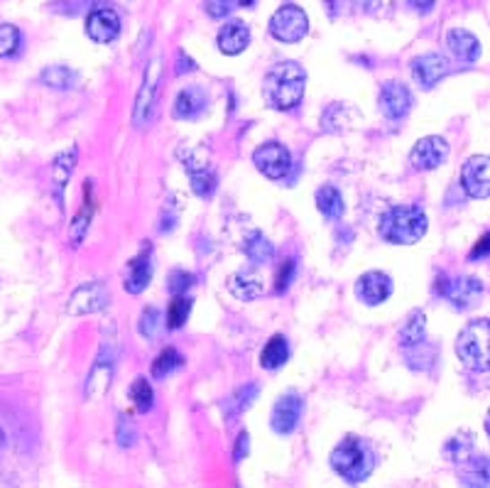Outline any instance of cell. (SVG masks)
Masks as SVG:
<instances>
[{
	"instance_id": "42",
	"label": "cell",
	"mask_w": 490,
	"mask_h": 488,
	"mask_svg": "<svg viewBox=\"0 0 490 488\" xmlns=\"http://www.w3.org/2000/svg\"><path fill=\"white\" fill-rule=\"evenodd\" d=\"M245 454H248V432H241L238 442H236V449H233V457H236V461H241Z\"/></svg>"
},
{
	"instance_id": "26",
	"label": "cell",
	"mask_w": 490,
	"mask_h": 488,
	"mask_svg": "<svg viewBox=\"0 0 490 488\" xmlns=\"http://www.w3.org/2000/svg\"><path fill=\"white\" fill-rule=\"evenodd\" d=\"M243 250H245V256L250 258V263H255V266H265L272 260L275 256V248H272V243H270L260 231H253L245 243H243Z\"/></svg>"
},
{
	"instance_id": "3",
	"label": "cell",
	"mask_w": 490,
	"mask_h": 488,
	"mask_svg": "<svg viewBox=\"0 0 490 488\" xmlns=\"http://www.w3.org/2000/svg\"><path fill=\"white\" fill-rule=\"evenodd\" d=\"M331 466L339 476L351 484H358L370 476V471L375 466V454L368 442H363L358 437H348L333 449Z\"/></svg>"
},
{
	"instance_id": "43",
	"label": "cell",
	"mask_w": 490,
	"mask_h": 488,
	"mask_svg": "<svg viewBox=\"0 0 490 488\" xmlns=\"http://www.w3.org/2000/svg\"><path fill=\"white\" fill-rule=\"evenodd\" d=\"M486 256H488V233H486V236L481 239V243L471 250V260L486 258Z\"/></svg>"
},
{
	"instance_id": "12",
	"label": "cell",
	"mask_w": 490,
	"mask_h": 488,
	"mask_svg": "<svg viewBox=\"0 0 490 488\" xmlns=\"http://www.w3.org/2000/svg\"><path fill=\"white\" fill-rule=\"evenodd\" d=\"M356 295L363 304L368 307H378L392 295V280H390L388 273L383 270H370L365 275L356 283Z\"/></svg>"
},
{
	"instance_id": "13",
	"label": "cell",
	"mask_w": 490,
	"mask_h": 488,
	"mask_svg": "<svg viewBox=\"0 0 490 488\" xmlns=\"http://www.w3.org/2000/svg\"><path fill=\"white\" fill-rule=\"evenodd\" d=\"M86 32L93 42L99 45H108L121 35V18L118 13L111 8H96L86 20Z\"/></svg>"
},
{
	"instance_id": "4",
	"label": "cell",
	"mask_w": 490,
	"mask_h": 488,
	"mask_svg": "<svg viewBox=\"0 0 490 488\" xmlns=\"http://www.w3.org/2000/svg\"><path fill=\"white\" fill-rule=\"evenodd\" d=\"M488 327L490 322L486 317L476 319L456 339V356L466 369L483 370V373L488 370Z\"/></svg>"
},
{
	"instance_id": "8",
	"label": "cell",
	"mask_w": 490,
	"mask_h": 488,
	"mask_svg": "<svg viewBox=\"0 0 490 488\" xmlns=\"http://www.w3.org/2000/svg\"><path fill=\"white\" fill-rule=\"evenodd\" d=\"M461 187L471 199H488L490 192V162L486 155L471 157L461 167Z\"/></svg>"
},
{
	"instance_id": "41",
	"label": "cell",
	"mask_w": 490,
	"mask_h": 488,
	"mask_svg": "<svg viewBox=\"0 0 490 488\" xmlns=\"http://www.w3.org/2000/svg\"><path fill=\"white\" fill-rule=\"evenodd\" d=\"M295 277V260H287L285 266L279 267L278 277H275V292H285L289 283Z\"/></svg>"
},
{
	"instance_id": "6",
	"label": "cell",
	"mask_w": 490,
	"mask_h": 488,
	"mask_svg": "<svg viewBox=\"0 0 490 488\" xmlns=\"http://www.w3.org/2000/svg\"><path fill=\"white\" fill-rule=\"evenodd\" d=\"M442 295H444L453 307L469 309V307H476V304L481 302L483 295H486V285H483L478 277L459 275L451 277V280H444Z\"/></svg>"
},
{
	"instance_id": "1",
	"label": "cell",
	"mask_w": 490,
	"mask_h": 488,
	"mask_svg": "<svg viewBox=\"0 0 490 488\" xmlns=\"http://www.w3.org/2000/svg\"><path fill=\"white\" fill-rule=\"evenodd\" d=\"M306 72L297 62H279L268 72L262 83L265 103L275 111H292L305 99Z\"/></svg>"
},
{
	"instance_id": "38",
	"label": "cell",
	"mask_w": 490,
	"mask_h": 488,
	"mask_svg": "<svg viewBox=\"0 0 490 488\" xmlns=\"http://www.w3.org/2000/svg\"><path fill=\"white\" fill-rule=\"evenodd\" d=\"M192 285H194V275H192V273L175 270V273L169 275V290H172V295H186V290Z\"/></svg>"
},
{
	"instance_id": "10",
	"label": "cell",
	"mask_w": 490,
	"mask_h": 488,
	"mask_svg": "<svg viewBox=\"0 0 490 488\" xmlns=\"http://www.w3.org/2000/svg\"><path fill=\"white\" fill-rule=\"evenodd\" d=\"M380 109L390 120L408 118V113L412 111V92L408 89V83L398 82V79L385 83L380 92Z\"/></svg>"
},
{
	"instance_id": "45",
	"label": "cell",
	"mask_w": 490,
	"mask_h": 488,
	"mask_svg": "<svg viewBox=\"0 0 490 488\" xmlns=\"http://www.w3.org/2000/svg\"><path fill=\"white\" fill-rule=\"evenodd\" d=\"M253 3H255V0H241V5H245V8H250Z\"/></svg>"
},
{
	"instance_id": "44",
	"label": "cell",
	"mask_w": 490,
	"mask_h": 488,
	"mask_svg": "<svg viewBox=\"0 0 490 488\" xmlns=\"http://www.w3.org/2000/svg\"><path fill=\"white\" fill-rule=\"evenodd\" d=\"M409 5H412L415 10H419V13L425 15V13H429V10L434 8L436 0H409Z\"/></svg>"
},
{
	"instance_id": "37",
	"label": "cell",
	"mask_w": 490,
	"mask_h": 488,
	"mask_svg": "<svg viewBox=\"0 0 490 488\" xmlns=\"http://www.w3.org/2000/svg\"><path fill=\"white\" fill-rule=\"evenodd\" d=\"M76 165V148H72V152H66L55 162V175H56V185L62 189V185L66 182V177L72 175V170Z\"/></svg>"
},
{
	"instance_id": "25",
	"label": "cell",
	"mask_w": 490,
	"mask_h": 488,
	"mask_svg": "<svg viewBox=\"0 0 490 488\" xmlns=\"http://www.w3.org/2000/svg\"><path fill=\"white\" fill-rule=\"evenodd\" d=\"M425 332H426V314L422 309H415L409 314L405 327L400 329V344L402 346H419L425 344Z\"/></svg>"
},
{
	"instance_id": "31",
	"label": "cell",
	"mask_w": 490,
	"mask_h": 488,
	"mask_svg": "<svg viewBox=\"0 0 490 488\" xmlns=\"http://www.w3.org/2000/svg\"><path fill=\"white\" fill-rule=\"evenodd\" d=\"M182 366H185L182 353L176 349H165L152 363V378H165L169 373H175L176 369H182Z\"/></svg>"
},
{
	"instance_id": "23",
	"label": "cell",
	"mask_w": 490,
	"mask_h": 488,
	"mask_svg": "<svg viewBox=\"0 0 490 488\" xmlns=\"http://www.w3.org/2000/svg\"><path fill=\"white\" fill-rule=\"evenodd\" d=\"M228 290H231V295H236L238 300L250 302V300H255V297H260V292H262V280H260L258 273H253V270H248V273H236V275L231 277V283H228Z\"/></svg>"
},
{
	"instance_id": "19",
	"label": "cell",
	"mask_w": 490,
	"mask_h": 488,
	"mask_svg": "<svg viewBox=\"0 0 490 488\" xmlns=\"http://www.w3.org/2000/svg\"><path fill=\"white\" fill-rule=\"evenodd\" d=\"M150 277H152V266H150V243H148L138 258L130 260L128 275H125V290H128L130 295H140V292L150 285Z\"/></svg>"
},
{
	"instance_id": "33",
	"label": "cell",
	"mask_w": 490,
	"mask_h": 488,
	"mask_svg": "<svg viewBox=\"0 0 490 488\" xmlns=\"http://www.w3.org/2000/svg\"><path fill=\"white\" fill-rule=\"evenodd\" d=\"M189 312H192V300L185 295L175 297V302L169 304V309H167V327L169 329L185 327L186 319H189Z\"/></svg>"
},
{
	"instance_id": "36",
	"label": "cell",
	"mask_w": 490,
	"mask_h": 488,
	"mask_svg": "<svg viewBox=\"0 0 490 488\" xmlns=\"http://www.w3.org/2000/svg\"><path fill=\"white\" fill-rule=\"evenodd\" d=\"M140 332L145 339H158L159 332V312L155 307H148L145 312H142V319H140Z\"/></svg>"
},
{
	"instance_id": "9",
	"label": "cell",
	"mask_w": 490,
	"mask_h": 488,
	"mask_svg": "<svg viewBox=\"0 0 490 488\" xmlns=\"http://www.w3.org/2000/svg\"><path fill=\"white\" fill-rule=\"evenodd\" d=\"M446 157H449V143L439 135H429V138H422L417 143L412 152H409V162L415 170H422V172H429V170H436L439 165H444Z\"/></svg>"
},
{
	"instance_id": "32",
	"label": "cell",
	"mask_w": 490,
	"mask_h": 488,
	"mask_svg": "<svg viewBox=\"0 0 490 488\" xmlns=\"http://www.w3.org/2000/svg\"><path fill=\"white\" fill-rule=\"evenodd\" d=\"M130 397H133V405L138 407V413H150L155 405V393L152 386L148 383V378H138L133 388H130Z\"/></svg>"
},
{
	"instance_id": "2",
	"label": "cell",
	"mask_w": 490,
	"mask_h": 488,
	"mask_svg": "<svg viewBox=\"0 0 490 488\" xmlns=\"http://www.w3.org/2000/svg\"><path fill=\"white\" fill-rule=\"evenodd\" d=\"M429 229V219L426 214L415 206V204H405V206H395L380 216L378 233L380 239L395 243V246H412L426 236Z\"/></svg>"
},
{
	"instance_id": "16",
	"label": "cell",
	"mask_w": 490,
	"mask_h": 488,
	"mask_svg": "<svg viewBox=\"0 0 490 488\" xmlns=\"http://www.w3.org/2000/svg\"><path fill=\"white\" fill-rule=\"evenodd\" d=\"M412 74H415V82L429 92L449 74V62L442 55L417 57L412 62Z\"/></svg>"
},
{
	"instance_id": "39",
	"label": "cell",
	"mask_w": 490,
	"mask_h": 488,
	"mask_svg": "<svg viewBox=\"0 0 490 488\" xmlns=\"http://www.w3.org/2000/svg\"><path fill=\"white\" fill-rule=\"evenodd\" d=\"M204 8L206 13H209V18L223 20L228 18L233 10H236V3H233V0H206Z\"/></svg>"
},
{
	"instance_id": "27",
	"label": "cell",
	"mask_w": 490,
	"mask_h": 488,
	"mask_svg": "<svg viewBox=\"0 0 490 488\" xmlns=\"http://www.w3.org/2000/svg\"><path fill=\"white\" fill-rule=\"evenodd\" d=\"M316 206H319V212L324 214L326 219H331V222L341 219L343 209H346V206H343L341 192L331 185L322 187V189L316 192Z\"/></svg>"
},
{
	"instance_id": "5",
	"label": "cell",
	"mask_w": 490,
	"mask_h": 488,
	"mask_svg": "<svg viewBox=\"0 0 490 488\" xmlns=\"http://www.w3.org/2000/svg\"><path fill=\"white\" fill-rule=\"evenodd\" d=\"M306 32H309V18L305 10L297 5H282L270 20V35L287 45L305 39Z\"/></svg>"
},
{
	"instance_id": "15",
	"label": "cell",
	"mask_w": 490,
	"mask_h": 488,
	"mask_svg": "<svg viewBox=\"0 0 490 488\" xmlns=\"http://www.w3.org/2000/svg\"><path fill=\"white\" fill-rule=\"evenodd\" d=\"M302 410H305V400L297 393L282 396L272 407V430L278 434H289L299 424Z\"/></svg>"
},
{
	"instance_id": "18",
	"label": "cell",
	"mask_w": 490,
	"mask_h": 488,
	"mask_svg": "<svg viewBox=\"0 0 490 488\" xmlns=\"http://www.w3.org/2000/svg\"><path fill=\"white\" fill-rule=\"evenodd\" d=\"M250 45V30L243 25L241 20H231L226 22L223 30L219 32V49L223 55L236 57L241 55L243 49Z\"/></svg>"
},
{
	"instance_id": "7",
	"label": "cell",
	"mask_w": 490,
	"mask_h": 488,
	"mask_svg": "<svg viewBox=\"0 0 490 488\" xmlns=\"http://www.w3.org/2000/svg\"><path fill=\"white\" fill-rule=\"evenodd\" d=\"M253 162L258 167L262 175L268 179H282L289 175V167H292V157L289 150L279 143H265L253 152Z\"/></svg>"
},
{
	"instance_id": "20",
	"label": "cell",
	"mask_w": 490,
	"mask_h": 488,
	"mask_svg": "<svg viewBox=\"0 0 490 488\" xmlns=\"http://www.w3.org/2000/svg\"><path fill=\"white\" fill-rule=\"evenodd\" d=\"M446 45L461 62H476L481 57V42L469 30L456 28L446 35Z\"/></svg>"
},
{
	"instance_id": "17",
	"label": "cell",
	"mask_w": 490,
	"mask_h": 488,
	"mask_svg": "<svg viewBox=\"0 0 490 488\" xmlns=\"http://www.w3.org/2000/svg\"><path fill=\"white\" fill-rule=\"evenodd\" d=\"M159 74H162V62L159 59H152L148 74H145V83L138 93V103H135V126H142L145 120H150L152 116V106H155V93H158L159 86Z\"/></svg>"
},
{
	"instance_id": "14",
	"label": "cell",
	"mask_w": 490,
	"mask_h": 488,
	"mask_svg": "<svg viewBox=\"0 0 490 488\" xmlns=\"http://www.w3.org/2000/svg\"><path fill=\"white\" fill-rule=\"evenodd\" d=\"M113 366H116V339L111 336L108 349H106V344H103L101 356H99V361H96V366H93L91 370V376L86 380V397L103 396V390L111 386Z\"/></svg>"
},
{
	"instance_id": "21",
	"label": "cell",
	"mask_w": 490,
	"mask_h": 488,
	"mask_svg": "<svg viewBox=\"0 0 490 488\" xmlns=\"http://www.w3.org/2000/svg\"><path fill=\"white\" fill-rule=\"evenodd\" d=\"M206 109V93L199 86H186L185 92H179L175 103V116L182 120H194L202 116Z\"/></svg>"
},
{
	"instance_id": "24",
	"label": "cell",
	"mask_w": 490,
	"mask_h": 488,
	"mask_svg": "<svg viewBox=\"0 0 490 488\" xmlns=\"http://www.w3.org/2000/svg\"><path fill=\"white\" fill-rule=\"evenodd\" d=\"M287 359H289V344H287L285 336L278 334L265 344V349L260 353V366L265 370H278L279 366H285Z\"/></svg>"
},
{
	"instance_id": "30",
	"label": "cell",
	"mask_w": 490,
	"mask_h": 488,
	"mask_svg": "<svg viewBox=\"0 0 490 488\" xmlns=\"http://www.w3.org/2000/svg\"><path fill=\"white\" fill-rule=\"evenodd\" d=\"M42 83L47 86H52V89H74L76 83H79V74H76L74 69H69V66H49L42 72Z\"/></svg>"
},
{
	"instance_id": "40",
	"label": "cell",
	"mask_w": 490,
	"mask_h": 488,
	"mask_svg": "<svg viewBox=\"0 0 490 488\" xmlns=\"http://www.w3.org/2000/svg\"><path fill=\"white\" fill-rule=\"evenodd\" d=\"M118 442H121V447H130L135 442V424H133L128 414L118 417Z\"/></svg>"
},
{
	"instance_id": "34",
	"label": "cell",
	"mask_w": 490,
	"mask_h": 488,
	"mask_svg": "<svg viewBox=\"0 0 490 488\" xmlns=\"http://www.w3.org/2000/svg\"><path fill=\"white\" fill-rule=\"evenodd\" d=\"M20 47V30L15 25H0V57H13Z\"/></svg>"
},
{
	"instance_id": "11",
	"label": "cell",
	"mask_w": 490,
	"mask_h": 488,
	"mask_svg": "<svg viewBox=\"0 0 490 488\" xmlns=\"http://www.w3.org/2000/svg\"><path fill=\"white\" fill-rule=\"evenodd\" d=\"M111 302V292L103 283H89L76 290L69 300V312L72 314H93L103 312Z\"/></svg>"
},
{
	"instance_id": "29",
	"label": "cell",
	"mask_w": 490,
	"mask_h": 488,
	"mask_svg": "<svg viewBox=\"0 0 490 488\" xmlns=\"http://www.w3.org/2000/svg\"><path fill=\"white\" fill-rule=\"evenodd\" d=\"M258 396V386L255 383H250V386L241 388V390H236L231 397H228V403H226V413H228V423H236L238 417H241L245 410L250 407V403L255 400Z\"/></svg>"
},
{
	"instance_id": "35",
	"label": "cell",
	"mask_w": 490,
	"mask_h": 488,
	"mask_svg": "<svg viewBox=\"0 0 490 488\" xmlns=\"http://www.w3.org/2000/svg\"><path fill=\"white\" fill-rule=\"evenodd\" d=\"M192 189H194L199 196H211L213 189H216V175H213L211 170L192 172Z\"/></svg>"
},
{
	"instance_id": "22",
	"label": "cell",
	"mask_w": 490,
	"mask_h": 488,
	"mask_svg": "<svg viewBox=\"0 0 490 488\" xmlns=\"http://www.w3.org/2000/svg\"><path fill=\"white\" fill-rule=\"evenodd\" d=\"M358 120H361V113L356 111L353 106H348V103H333V106L326 109L322 126L326 130H331V133H339V130L356 128Z\"/></svg>"
},
{
	"instance_id": "28",
	"label": "cell",
	"mask_w": 490,
	"mask_h": 488,
	"mask_svg": "<svg viewBox=\"0 0 490 488\" xmlns=\"http://www.w3.org/2000/svg\"><path fill=\"white\" fill-rule=\"evenodd\" d=\"M473 444H476V437L471 432L453 434L451 440L446 442L444 457L449 461H456V464H466V461L471 459Z\"/></svg>"
}]
</instances>
